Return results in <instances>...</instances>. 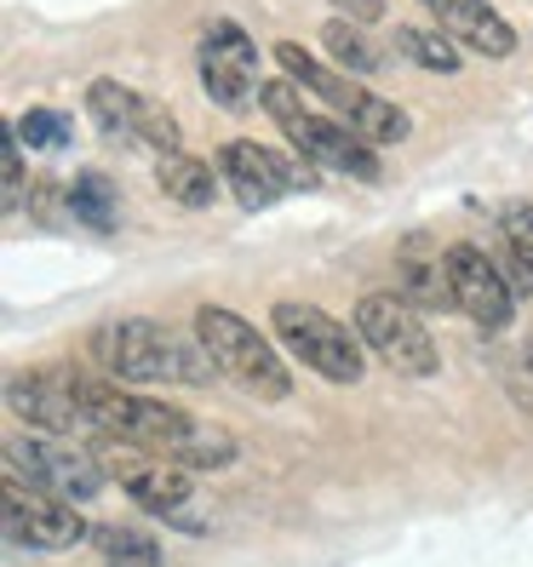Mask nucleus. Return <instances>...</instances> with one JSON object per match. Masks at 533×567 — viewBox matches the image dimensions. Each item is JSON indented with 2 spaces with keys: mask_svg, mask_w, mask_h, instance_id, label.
Returning a JSON list of instances; mask_svg holds the SVG:
<instances>
[{
  "mask_svg": "<svg viewBox=\"0 0 533 567\" xmlns=\"http://www.w3.org/2000/svg\"><path fill=\"white\" fill-rule=\"evenodd\" d=\"M92 355L115 379H132V384H213L224 373L202 339H189L178 327H161V321H139V316L98 327Z\"/></svg>",
  "mask_w": 533,
  "mask_h": 567,
  "instance_id": "1",
  "label": "nucleus"
},
{
  "mask_svg": "<svg viewBox=\"0 0 533 567\" xmlns=\"http://www.w3.org/2000/svg\"><path fill=\"white\" fill-rule=\"evenodd\" d=\"M258 104H264V115L287 132V144L305 155V161H316L321 173H345V178H361V184H379L385 178L373 144L361 138L350 121H327V115L305 110V86H298L293 75L287 81H264Z\"/></svg>",
  "mask_w": 533,
  "mask_h": 567,
  "instance_id": "2",
  "label": "nucleus"
},
{
  "mask_svg": "<svg viewBox=\"0 0 533 567\" xmlns=\"http://www.w3.org/2000/svg\"><path fill=\"white\" fill-rule=\"evenodd\" d=\"M115 442H132L155 458H173L184 471H224L236 458V436L229 430H213L202 419H189L184 408H166V402H144L132 395L126 402V419H121V436Z\"/></svg>",
  "mask_w": 533,
  "mask_h": 567,
  "instance_id": "3",
  "label": "nucleus"
},
{
  "mask_svg": "<svg viewBox=\"0 0 533 567\" xmlns=\"http://www.w3.org/2000/svg\"><path fill=\"white\" fill-rule=\"evenodd\" d=\"M276 63H281V70L305 86V92H316L339 121H350L368 144H402V138H408V115H402V110L385 104V97L368 92L361 81H350L345 70H332V63L310 58L298 41H281V47H276Z\"/></svg>",
  "mask_w": 533,
  "mask_h": 567,
  "instance_id": "4",
  "label": "nucleus"
},
{
  "mask_svg": "<svg viewBox=\"0 0 533 567\" xmlns=\"http://www.w3.org/2000/svg\"><path fill=\"white\" fill-rule=\"evenodd\" d=\"M195 339H202V344L213 350V361H218L242 390H253L258 402H287V395H293V373L281 367V355H276L270 339H264L253 321H242L236 310L202 305V310H195Z\"/></svg>",
  "mask_w": 533,
  "mask_h": 567,
  "instance_id": "5",
  "label": "nucleus"
},
{
  "mask_svg": "<svg viewBox=\"0 0 533 567\" xmlns=\"http://www.w3.org/2000/svg\"><path fill=\"white\" fill-rule=\"evenodd\" d=\"M356 332L390 373L402 379H430L437 373V344L419 321V305H408L402 292H368L356 305Z\"/></svg>",
  "mask_w": 533,
  "mask_h": 567,
  "instance_id": "6",
  "label": "nucleus"
},
{
  "mask_svg": "<svg viewBox=\"0 0 533 567\" xmlns=\"http://www.w3.org/2000/svg\"><path fill=\"white\" fill-rule=\"evenodd\" d=\"M276 339L287 344V355H298L327 384H361V373H368L361 332L350 339V327H339L316 305H276Z\"/></svg>",
  "mask_w": 533,
  "mask_h": 567,
  "instance_id": "7",
  "label": "nucleus"
},
{
  "mask_svg": "<svg viewBox=\"0 0 533 567\" xmlns=\"http://www.w3.org/2000/svg\"><path fill=\"white\" fill-rule=\"evenodd\" d=\"M98 458H104V471L132 493V505L161 516V522H173V527H195V487L184 476V464L173 458H155L144 447H132V442H104L98 447Z\"/></svg>",
  "mask_w": 533,
  "mask_h": 567,
  "instance_id": "8",
  "label": "nucleus"
},
{
  "mask_svg": "<svg viewBox=\"0 0 533 567\" xmlns=\"http://www.w3.org/2000/svg\"><path fill=\"white\" fill-rule=\"evenodd\" d=\"M7 476L41 487V493L70 498V505H86V498H98V493H104V482H110L104 458H92L81 447L41 442V436H12L7 442Z\"/></svg>",
  "mask_w": 533,
  "mask_h": 567,
  "instance_id": "9",
  "label": "nucleus"
},
{
  "mask_svg": "<svg viewBox=\"0 0 533 567\" xmlns=\"http://www.w3.org/2000/svg\"><path fill=\"white\" fill-rule=\"evenodd\" d=\"M0 516H7V539L23 550H70L81 539H92V527L81 522V511L58 493H41L18 476H7L0 493Z\"/></svg>",
  "mask_w": 533,
  "mask_h": 567,
  "instance_id": "10",
  "label": "nucleus"
},
{
  "mask_svg": "<svg viewBox=\"0 0 533 567\" xmlns=\"http://www.w3.org/2000/svg\"><path fill=\"white\" fill-rule=\"evenodd\" d=\"M442 264H448V287H453V310H464L488 332H505L511 316H516V298H511L505 270H499V264L482 247H471V241H453L442 252Z\"/></svg>",
  "mask_w": 533,
  "mask_h": 567,
  "instance_id": "11",
  "label": "nucleus"
},
{
  "mask_svg": "<svg viewBox=\"0 0 533 567\" xmlns=\"http://www.w3.org/2000/svg\"><path fill=\"white\" fill-rule=\"evenodd\" d=\"M202 86L224 110H242L247 97L264 92L258 86V47H253V35L242 23H229V18L207 23V35H202Z\"/></svg>",
  "mask_w": 533,
  "mask_h": 567,
  "instance_id": "12",
  "label": "nucleus"
},
{
  "mask_svg": "<svg viewBox=\"0 0 533 567\" xmlns=\"http://www.w3.org/2000/svg\"><path fill=\"white\" fill-rule=\"evenodd\" d=\"M218 173H224L229 189H236V202H242L247 213L276 207L281 195H293V189H305V184H310L305 166H293L287 155L264 150V144H253V138L224 144V150H218Z\"/></svg>",
  "mask_w": 533,
  "mask_h": 567,
  "instance_id": "13",
  "label": "nucleus"
},
{
  "mask_svg": "<svg viewBox=\"0 0 533 567\" xmlns=\"http://www.w3.org/2000/svg\"><path fill=\"white\" fill-rule=\"evenodd\" d=\"M86 115L110 132V138H139L150 150H178V121L166 115L155 97L144 92H126L121 81H92L86 86Z\"/></svg>",
  "mask_w": 533,
  "mask_h": 567,
  "instance_id": "14",
  "label": "nucleus"
},
{
  "mask_svg": "<svg viewBox=\"0 0 533 567\" xmlns=\"http://www.w3.org/2000/svg\"><path fill=\"white\" fill-rule=\"evenodd\" d=\"M7 408L29 424L52 430V436H92V419L81 413L75 390H70V373H29V379H12L7 384Z\"/></svg>",
  "mask_w": 533,
  "mask_h": 567,
  "instance_id": "15",
  "label": "nucleus"
},
{
  "mask_svg": "<svg viewBox=\"0 0 533 567\" xmlns=\"http://www.w3.org/2000/svg\"><path fill=\"white\" fill-rule=\"evenodd\" d=\"M430 12H437V23L448 29L459 47H471L482 58H511L516 52V29L499 18L488 0H437Z\"/></svg>",
  "mask_w": 533,
  "mask_h": 567,
  "instance_id": "16",
  "label": "nucleus"
},
{
  "mask_svg": "<svg viewBox=\"0 0 533 567\" xmlns=\"http://www.w3.org/2000/svg\"><path fill=\"white\" fill-rule=\"evenodd\" d=\"M218 178H224V173H213L207 161H195V155H184V150H166V155L155 161L161 195H166V202H178V207H195V213L218 202Z\"/></svg>",
  "mask_w": 533,
  "mask_h": 567,
  "instance_id": "17",
  "label": "nucleus"
},
{
  "mask_svg": "<svg viewBox=\"0 0 533 567\" xmlns=\"http://www.w3.org/2000/svg\"><path fill=\"white\" fill-rule=\"evenodd\" d=\"M390 41H396V52H402V58L424 63V70H437V75H453V70H459V41L448 35V29H419V23H402Z\"/></svg>",
  "mask_w": 533,
  "mask_h": 567,
  "instance_id": "18",
  "label": "nucleus"
},
{
  "mask_svg": "<svg viewBox=\"0 0 533 567\" xmlns=\"http://www.w3.org/2000/svg\"><path fill=\"white\" fill-rule=\"evenodd\" d=\"M70 213L86 218L92 229H115V218H121L115 184H110L104 173H75V184H70Z\"/></svg>",
  "mask_w": 533,
  "mask_h": 567,
  "instance_id": "19",
  "label": "nucleus"
},
{
  "mask_svg": "<svg viewBox=\"0 0 533 567\" xmlns=\"http://www.w3.org/2000/svg\"><path fill=\"white\" fill-rule=\"evenodd\" d=\"M321 41H327V52H332V70H350V75H373V70H379V52L368 47L361 23L332 18V23L321 29Z\"/></svg>",
  "mask_w": 533,
  "mask_h": 567,
  "instance_id": "20",
  "label": "nucleus"
},
{
  "mask_svg": "<svg viewBox=\"0 0 533 567\" xmlns=\"http://www.w3.org/2000/svg\"><path fill=\"white\" fill-rule=\"evenodd\" d=\"M402 298L419 310H442L453 305V287H448V264H419V258H402Z\"/></svg>",
  "mask_w": 533,
  "mask_h": 567,
  "instance_id": "21",
  "label": "nucleus"
},
{
  "mask_svg": "<svg viewBox=\"0 0 533 567\" xmlns=\"http://www.w3.org/2000/svg\"><path fill=\"white\" fill-rule=\"evenodd\" d=\"M92 545L110 561H139V567H161V545L139 527H92Z\"/></svg>",
  "mask_w": 533,
  "mask_h": 567,
  "instance_id": "22",
  "label": "nucleus"
},
{
  "mask_svg": "<svg viewBox=\"0 0 533 567\" xmlns=\"http://www.w3.org/2000/svg\"><path fill=\"white\" fill-rule=\"evenodd\" d=\"M18 138L35 144V150H63V144H70V121H63L58 110H29L18 121Z\"/></svg>",
  "mask_w": 533,
  "mask_h": 567,
  "instance_id": "23",
  "label": "nucleus"
},
{
  "mask_svg": "<svg viewBox=\"0 0 533 567\" xmlns=\"http://www.w3.org/2000/svg\"><path fill=\"white\" fill-rule=\"evenodd\" d=\"M499 229H505V247L527 264V270H533V207H505V218H499Z\"/></svg>",
  "mask_w": 533,
  "mask_h": 567,
  "instance_id": "24",
  "label": "nucleus"
},
{
  "mask_svg": "<svg viewBox=\"0 0 533 567\" xmlns=\"http://www.w3.org/2000/svg\"><path fill=\"white\" fill-rule=\"evenodd\" d=\"M18 126H7V144H0V150H7V155H0V173H7V213H18L23 207V155H18Z\"/></svg>",
  "mask_w": 533,
  "mask_h": 567,
  "instance_id": "25",
  "label": "nucleus"
},
{
  "mask_svg": "<svg viewBox=\"0 0 533 567\" xmlns=\"http://www.w3.org/2000/svg\"><path fill=\"white\" fill-rule=\"evenodd\" d=\"M332 12L350 18V23H379L385 18V0H332Z\"/></svg>",
  "mask_w": 533,
  "mask_h": 567,
  "instance_id": "26",
  "label": "nucleus"
},
{
  "mask_svg": "<svg viewBox=\"0 0 533 567\" xmlns=\"http://www.w3.org/2000/svg\"><path fill=\"white\" fill-rule=\"evenodd\" d=\"M522 355H527V373H533V344H527V350H522Z\"/></svg>",
  "mask_w": 533,
  "mask_h": 567,
  "instance_id": "27",
  "label": "nucleus"
},
{
  "mask_svg": "<svg viewBox=\"0 0 533 567\" xmlns=\"http://www.w3.org/2000/svg\"><path fill=\"white\" fill-rule=\"evenodd\" d=\"M110 567H139V561H110Z\"/></svg>",
  "mask_w": 533,
  "mask_h": 567,
  "instance_id": "28",
  "label": "nucleus"
},
{
  "mask_svg": "<svg viewBox=\"0 0 533 567\" xmlns=\"http://www.w3.org/2000/svg\"><path fill=\"white\" fill-rule=\"evenodd\" d=\"M419 7H437V0H419Z\"/></svg>",
  "mask_w": 533,
  "mask_h": 567,
  "instance_id": "29",
  "label": "nucleus"
}]
</instances>
